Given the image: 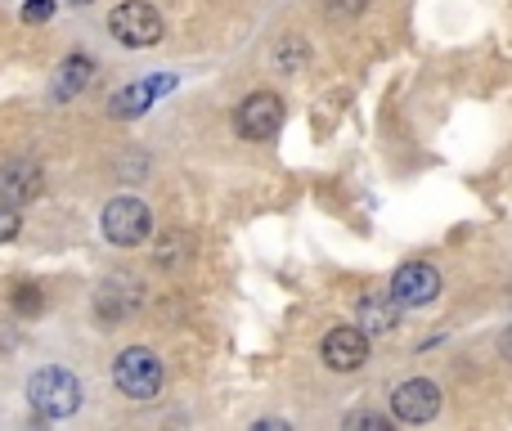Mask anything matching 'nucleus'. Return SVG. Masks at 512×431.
Instances as JSON below:
<instances>
[{
  "mask_svg": "<svg viewBox=\"0 0 512 431\" xmlns=\"http://www.w3.org/2000/svg\"><path fill=\"white\" fill-rule=\"evenodd\" d=\"M319 355H324L328 369L337 373H355L364 360H369V333L364 328H333V333L324 337V346H319Z\"/></svg>",
  "mask_w": 512,
  "mask_h": 431,
  "instance_id": "obj_7",
  "label": "nucleus"
},
{
  "mask_svg": "<svg viewBox=\"0 0 512 431\" xmlns=\"http://www.w3.org/2000/svg\"><path fill=\"white\" fill-rule=\"evenodd\" d=\"M499 351H504V360L512 364V328H508V333H504V342H499Z\"/></svg>",
  "mask_w": 512,
  "mask_h": 431,
  "instance_id": "obj_20",
  "label": "nucleus"
},
{
  "mask_svg": "<svg viewBox=\"0 0 512 431\" xmlns=\"http://www.w3.org/2000/svg\"><path fill=\"white\" fill-rule=\"evenodd\" d=\"M234 126H239L243 140H274L283 126V99L274 95V90H256L248 95L239 108H234Z\"/></svg>",
  "mask_w": 512,
  "mask_h": 431,
  "instance_id": "obj_4",
  "label": "nucleus"
},
{
  "mask_svg": "<svg viewBox=\"0 0 512 431\" xmlns=\"http://www.w3.org/2000/svg\"><path fill=\"white\" fill-rule=\"evenodd\" d=\"M18 225H23V220H18V212L9 203H0V243H9V238L18 234Z\"/></svg>",
  "mask_w": 512,
  "mask_h": 431,
  "instance_id": "obj_17",
  "label": "nucleus"
},
{
  "mask_svg": "<svg viewBox=\"0 0 512 431\" xmlns=\"http://www.w3.org/2000/svg\"><path fill=\"white\" fill-rule=\"evenodd\" d=\"M189 234H180V229H171V234L158 238V247H153V261L162 265V270H180V265L189 261Z\"/></svg>",
  "mask_w": 512,
  "mask_h": 431,
  "instance_id": "obj_14",
  "label": "nucleus"
},
{
  "mask_svg": "<svg viewBox=\"0 0 512 431\" xmlns=\"http://www.w3.org/2000/svg\"><path fill=\"white\" fill-rule=\"evenodd\" d=\"M391 409H396L400 423H432V418L441 414V387L427 378H409L396 387Z\"/></svg>",
  "mask_w": 512,
  "mask_h": 431,
  "instance_id": "obj_6",
  "label": "nucleus"
},
{
  "mask_svg": "<svg viewBox=\"0 0 512 431\" xmlns=\"http://www.w3.org/2000/svg\"><path fill=\"white\" fill-rule=\"evenodd\" d=\"M171 86H176L171 77H162V81H135V86H126L122 95L113 99V113H117V117H135V113H144V108H149L153 99H158L162 90H171Z\"/></svg>",
  "mask_w": 512,
  "mask_h": 431,
  "instance_id": "obj_12",
  "label": "nucleus"
},
{
  "mask_svg": "<svg viewBox=\"0 0 512 431\" xmlns=\"http://www.w3.org/2000/svg\"><path fill=\"white\" fill-rule=\"evenodd\" d=\"M274 59H279L283 72H301V68H306V45H301L297 36H288V41L279 45V54H274Z\"/></svg>",
  "mask_w": 512,
  "mask_h": 431,
  "instance_id": "obj_15",
  "label": "nucleus"
},
{
  "mask_svg": "<svg viewBox=\"0 0 512 431\" xmlns=\"http://www.w3.org/2000/svg\"><path fill=\"white\" fill-rule=\"evenodd\" d=\"M396 306L400 301L391 297V301H382V297H364L360 301V324H364V333H391L396 328Z\"/></svg>",
  "mask_w": 512,
  "mask_h": 431,
  "instance_id": "obj_13",
  "label": "nucleus"
},
{
  "mask_svg": "<svg viewBox=\"0 0 512 431\" xmlns=\"http://www.w3.org/2000/svg\"><path fill=\"white\" fill-rule=\"evenodd\" d=\"M140 301H144V292L135 288V279L131 274H117V279H108L104 288H99V315L104 319H126V315H135L140 310Z\"/></svg>",
  "mask_w": 512,
  "mask_h": 431,
  "instance_id": "obj_9",
  "label": "nucleus"
},
{
  "mask_svg": "<svg viewBox=\"0 0 512 431\" xmlns=\"http://www.w3.org/2000/svg\"><path fill=\"white\" fill-rule=\"evenodd\" d=\"M391 297H396L400 306H427V301L441 297V274L423 261L400 265L396 279H391Z\"/></svg>",
  "mask_w": 512,
  "mask_h": 431,
  "instance_id": "obj_8",
  "label": "nucleus"
},
{
  "mask_svg": "<svg viewBox=\"0 0 512 431\" xmlns=\"http://www.w3.org/2000/svg\"><path fill=\"white\" fill-rule=\"evenodd\" d=\"M364 9H369V0H324L328 18H360Z\"/></svg>",
  "mask_w": 512,
  "mask_h": 431,
  "instance_id": "obj_16",
  "label": "nucleus"
},
{
  "mask_svg": "<svg viewBox=\"0 0 512 431\" xmlns=\"http://www.w3.org/2000/svg\"><path fill=\"white\" fill-rule=\"evenodd\" d=\"M72 5H90V0H72Z\"/></svg>",
  "mask_w": 512,
  "mask_h": 431,
  "instance_id": "obj_21",
  "label": "nucleus"
},
{
  "mask_svg": "<svg viewBox=\"0 0 512 431\" xmlns=\"http://www.w3.org/2000/svg\"><path fill=\"white\" fill-rule=\"evenodd\" d=\"M50 14H54V0H27V5H23V18H27V23H45Z\"/></svg>",
  "mask_w": 512,
  "mask_h": 431,
  "instance_id": "obj_19",
  "label": "nucleus"
},
{
  "mask_svg": "<svg viewBox=\"0 0 512 431\" xmlns=\"http://www.w3.org/2000/svg\"><path fill=\"white\" fill-rule=\"evenodd\" d=\"M108 32H113L122 45H131V50H149V45L162 41V14L149 5V0H126V5L113 9Z\"/></svg>",
  "mask_w": 512,
  "mask_h": 431,
  "instance_id": "obj_3",
  "label": "nucleus"
},
{
  "mask_svg": "<svg viewBox=\"0 0 512 431\" xmlns=\"http://www.w3.org/2000/svg\"><path fill=\"white\" fill-rule=\"evenodd\" d=\"M90 81H95V63H90L86 54H68V59L59 63V72H54V95L72 99V95H81Z\"/></svg>",
  "mask_w": 512,
  "mask_h": 431,
  "instance_id": "obj_10",
  "label": "nucleus"
},
{
  "mask_svg": "<svg viewBox=\"0 0 512 431\" xmlns=\"http://www.w3.org/2000/svg\"><path fill=\"white\" fill-rule=\"evenodd\" d=\"M113 382H117V391H122V396L153 400L162 391V360L149 351V346H131V351L117 355Z\"/></svg>",
  "mask_w": 512,
  "mask_h": 431,
  "instance_id": "obj_2",
  "label": "nucleus"
},
{
  "mask_svg": "<svg viewBox=\"0 0 512 431\" xmlns=\"http://www.w3.org/2000/svg\"><path fill=\"white\" fill-rule=\"evenodd\" d=\"M104 238L108 243H117V247H135V243H144L149 238V225H153V216H149V207L140 203V198H113V203L104 207Z\"/></svg>",
  "mask_w": 512,
  "mask_h": 431,
  "instance_id": "obj_5",
  "label": "nucleus"
},
{
  "mask_svg": "<svg viewBox=\"0 0 512 431\" xmlns=\"http://www.w3.org/2000/svg\"><path fill=\"white\" fill-rule=\"evenodd\" d=\"M27 400L45 418H68L81 405V382L68 369H41L27 378Z\"/></svg>",
  "mask_w": 512,
  "mask_h": 431,
  "instance_id": "obj_1",
  "label": "nucleus"
},
{
  "mask_svg": "<svg viewBox=\"0 0 512 431\" xmlns=\"http://www.w3.org/2000/svg\"><path fill=\"white\" fill-rule=\"evenodd\" d=\"M36 189H41V171L32 162H14L0 176V203H27V198H36Z\"/></svg>",
  "mask_w": 512,
  "mask_h": 431,
  "instance_id": "obj_11",
  "label": "nucleus"
},
{
  "mask_svg": "<svg viewBox=\"0 0 512 431\" xmlns=\"http://www.w3.org/2000/svg\"><path fill=\"white\" fill-rule=\"evenodd\" d=\"M346 427H351V431H360V427H369V431H387L391 423H387L382 414H351V418H346Z\"/></svg>",
  "mask_w": 512,
  "mask_h": 431,
  "instance_id": "obj_18",
  "label": "nucleus"
}]
</instances>
